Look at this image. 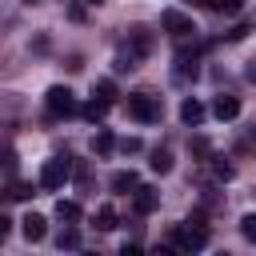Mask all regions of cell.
<instances>
[{"label":"cell","instance_id":"1","mask_svg":"<svg viewBox=\"0 0 256 256\" xmlns=\"http://www.w3.org/2000/svg\"><path fill=\"white\" fill-rule=\"evenodd\" d=\"M208 244V224H204V208L192 212V220L184 228H176V248L180 252H200Z\"/></svg>","mask_w":256,"mask_h":256},{"label":"cell","instance_id":"2","mask_svg":"<svg viewBox=\"0 0 256 256\" xmlns=\"http://www.w3.org/2000/svg\"><path fill=\"white\" fill-rule=\"evenodd\" d=\"M128 112H132L140 124H156V120L164 116V104H160V96H152V92H136V96H128Z\"/></svg>","mask_w":256,"mask_h":256},{"label":"cell","instance_id":"3","mask_svg":"<svg viewBox=\"0 0 256 256\" xmlns=\"http://www.w3.org/2000/svg\"><path fill=\"white\" fill-rule=\"evenodd\" d=\"M72 176V156L64 152V156H52V160H44V168H40V188H64V180Z\"/></svg>","mask_w":256,"mask_h":256},{"label":"cell","instance_id":"4","mask_svg":"<svg viewBox=\"0 0 256 256\" xmlns=\"http://www.w3.org/2000/svg\"><path fill=\"white\" fill-rule=\"evenodd\" d=\"M160 28H164L168 36H176V40H188V36H196V24H192V16H184L180 8H164V12H160Z\"/></svg>","mask_w":256,"mask_h":256},{"label":"cell","instance_id":"5","mask_svg":"<svg viewBox=\"0 0 256 256\" xmlns=\"http://www.w3.org/2000/svg\"><path fill=\"white\" fill-rule=\"evenodd\" d=\"M44 108H48V116H72L80 104H76L72 88H64V84H52V88H48V96H44Z\"/></svg>","mask_w":256,"mask_h":256},{"label":"cell","instance_id":"6","mask_svg":"<svg viewBox=\"0 0 256 256\" xmlns=\"http://www.w3.org/2000/svg\"><path fill=\"white\" fill-rule=\"evenodd\" d=\"M124 52H132L136 60H144V56L152 52V32H148L144 24H132L128 36H124Z\"/></svg>","mask_w":256,"mask_h":256},{"label":"cell","instance_id":"7","mask_svg":"<svg viewBox=\"0 0 256 256\" xmlns=\"http://www.w3.org/2000/svg\"><path fill=\"white\" fill-rule=\"evenodd\" d=\"M196 64H200V52H196V48H180V52H176V80L196 76V72H200Z\"/></svg>","mask_w":256,"mask_h":256},{"label":"cell","instance_id":"8","mask_svg":"<svg viewBox=\"0 0 256 256\" xmlns=\"http://www.w3.org/2000/svg\"><path fill=\"white\" fill-rule=\"evenodd\" d=\"M132 204H136V212H140V216H148V212H156L160 192H156V188H148V184H140V188L132 192Z\"/></svg>","mask_w":256,"mask_h":256},{"label":"cell","instance_id":"9","mask_svg":"<svg viewBox=\"0 0 256 256\" xmlns=\"http://www.w3.org/2000/svg\"><path fill=\"white\" fill-rule=\"evenodd\" d=\"M212 112H216V120H236V116H240V100L228 96V92H220V96L212 100Z\"/></svg>","mask_w":256,"mask_h":256},{"label":"cell","instance_id":"10","mask_svg":"<svg viewBox=\"0 0 256 256\" xmlns=\"http://www.w3.org/2000/svg\"><path fill=\"white\" fill-rule=\"evenodd\" d=\"M20 228H24L28 244H36V240H44V236H48V220H44V216H36V212H28V216L20 220Z\"/></svg>","mask_w":256,"mask_h":256},{"label":"cell","instance_id":"11","mask_svg":"<svg viewBox=\"0 0 256 256\" xmlns=\"http://www.w3.org/2000/svg\"><path fill=\"white\" fill-rule=\"evenodd\" d=\"M180 120H184V124H188V128H196V124H200V120H204V104H200V100H196V96H188V100H184V104H180Z\"/></svg>","mask_w":256,"mask_h":256},{"label":"cell","instance_id":"12","mask_svg":"<svg viewBox=\"0 0 256 256\" xmlns=\"http://www.w3.org/2000/svg\"><path fill=\"white\" fill-rule=\"evenodd\" d=\"M80 204L76 200H56V220H64V224H80Z\"/></svg>","mask_w":256,"mask_h":256},{"label":"cell","instance_id":"13","mask_svg":"<svg viewBox=\"0 0 256 256\" xmlns=\"http://www.w3.org/2000/svg\"><path fill=\"white\" fill-rule=\"evenodd\" d=\"M112 148H116V136H112L108 128H100V132L92 136V152H96V156H108Z\"/></svg>","mask_w":256,"mask_h":256},{"label":"cell","instance_id":"14","mask_svg":"<svg viewBox=\"0 0 256 256\" xmlns=\"http://www.w3.org/2000/svg\"><path fill=\"white\" fill-rule=\"evenodd\" d=\"M116 220H120V216H116V208H112V204H100V208H96V228H100V232H112V228H116Z\"/></svg>","mask_w":256,"mask_h":256},{"label":"cell","instance_id":"15","mask_svg":"<svg viewBox=\"0 0 256 256\" xmlns=\"http://www.w3.org/2000/svg\"><path fill=\"white\" fill-rule=\"evenodd\" d=\"M112 188H116V192H136L140 180H136V172L128 168V172H116V176H112Z\"/></svg>","mask_w":256,"mask_h":256},{"label":"cell","instance_id":"16","mask_svg":"<svg viewBox=\"0 0 256 256\" xmlns=\"http://www.w3.org/2000/svg\"><path fill=\"white\" fill-rule=\"evenodd\" d=\"M104 112H108V104H104V100H88V104L80 108V116H84V120H92V124H100V120H104Z\"/></svg>","mask_w":256,"mask_h":256},{"label":"cell","instance_id":"17","mask_svg":"<svg viewBox=\"0 0 256 256\" xmlns=\"http://www.w3.org/2000/svg\"><path fill=\"white\" fill-rule=\"evenodd\" d=\"M72 180H76V188H80V192H88V188H92V172H88V164H84V160H76V164H72Z\"/></svg>","mask_w":256,"mask_h":256},{"label":"cell","instance_id":"18","mask_svg":"<svg viewBox=\"0 0 256 256\" xmlns=\"http://www.w3.org/2000/svg\"><path fill=\"white\" fill-rule=\"evenodd\" d=\"M4 196H8V200H28V196H36V188H32L28 180H12Z\"/></svg>","mask_w":256,"mask_h":256},{"label":"cell","instance_id":"19","mask_svg":"<svg viewBox=\"0 0 256 256\" xmlns=\"http://www.w3.org/2000/svg\"><path fill=\"white\" fill-rule=\"evenodd\" d=\"M148 164H152V172H172V152L168 148H156Z\"/></svg>","mask_w":256,"mask_h":256},{"label":"cell","instance_id":"20","mask_svg":"<svg viewBox=\"0 0 256 256\" xmlns=\"http://www.w3.org/2000/svg\"><path fill=\"white\" fill-rule=\"evenodd\" d=\"M232 172H236V168H232L224 156H212V176H216V180H232Z\"/></svg>","mask_w":256,"mask_h":256},{"label":"cell","instance_id":"21","mask_svg":"<svg viewBox=\"0 0 256 256\" xmlns=\"http://www.w3.org/2000/svg\"><path fill=\"white\" fill-rule=\"evenodd\" d=\"M240 236L256 244V212H244V216H240Z\"/></svg>","mask_w":256,"mask_h":256},{"label":"cell","instance_id":"22","mask_svg":"<svg viewBox=\"0 0 256 256\" xmlns=\"http://www.w3.org/2000/svg\"><path fill=\"white\" fill-rule=\"evenodd\" d=\"M96 96H100L104 104H112V100H116V84H112V80H96Z\"/></svg>","mask_w":256,"mask_h":256},{"label":"cell","instance_id":"23","mask_svg":"<svg viewBox=\"0 0 256 256\" xmlns=\"http://www.w3.org/2000/svg\"><path fill=\"white\" fill-rule=\"evenodd\" d=\"M56 244H60V252H64V248H68V252H72V248H76V244H80V232H76V228H64V232H60V240H56Z\"/></svg>","mask_w":256,"mask_h":256},{"label":"cell","instance_id":"24","mask_svg":"<svg viewBox=\"0 0 256 256\" xmlns=\"http://www.w3.org/2000/svg\"><path fill=\"white\" fill-rule=\"evenodd\" d=\"M0 164H4L8 172H16V152H12V148H0Z\"/></svg>","mask_w":256,"mask_h":256},{"label":"cell","instance_id":"25","mask_svg":"<svg viewBox=\"0 0 256 256\" xmlns=\"http://www.w3.org/2000/svg\"><path fill=\"white\" fill-rule=\"evenodd\" d=\"M152 256H184V252H180L176 244H156V248H152Z\"/></svg>","mask_w":256,"mask_h":256},{"label":"cell","instance_id":"26","mask_svg":"<svg viewBox=\"0 0 256 256\" xmlns=\"http://www.w3.org/2000/svg\"><path fill=\"white\" fill-rule=\"evenodd\" d=\"M244 0H216V12H240Z\"/></svg>","mask_w":256,"mask_h":256},{"label":"cell","instance_id":"27","mask_svg":"<svg viewBox=\"0 0 256 256\" xmlns=\"http://www.w3.org/2000/svg\"><path fill=\"white\" fill-rule=\"evenodd\" d=\"M116 148H120V152H140V140H136V136H128V140H120Z\"/></svg>","mask_w":256,"mask_h":256},{"label":"cell","instance_id":"28","mask_svg":"<svg viewBox=\"0 0 256 256\" xmlns=\"http://www.w3.org/2000/svg\"><path fill=\"white\" fill-rule=\"evenodd\" d=\"M8 232H12V220H8V216H4V212H0V240H4V236H8Z\"/></svg>","mask_w":256,"mask_h":256},{"label":"cell","instance_id":"29","mask_svg":"<svg viewBox=\"0 0 256 256\" xmlns=\"http://www.w3.org/2000/svg\"><path fill=\"white\" fill-rule=\"evenodd\" d=\"M120 256H144V252H140L136 244H124V248H120Z\"/></svg>","mask_w":256,"mask_h":256},{"label":"cell","instance_id":"30","mask_svg":"<svg viewBox=\"0 0 256 256\" xmlns=\"http://www.w3.org/2000/svg\"><path fill=\"white\" fill-rule=\"evenodd\" d=\"M188 4H196V8H216V0H188Z\"/></svg>","mask_w":256,"mask_h":256},{"label":"cell","instance_id":"31","mask_svg":"<svg viewBox=\"0 0 256 256\" xmlns=\"http://www.w3.org/2000/svg\"><path fill=\"white\" fill-rule=\"evenodd\" d=\"M248 80H256V60H252V64H248Z\"/></svg>","mask_w":256,"mask_h":256},{"label":"cell","instance_id":"32","mask_svg":"<svg viewBox=\"0 0 256 256\" xmlns=\"http://www.w3.org/2000/svg\"><path fill=\"white\" fill-rule=\"evenodd\" d=\"M252 144H256V124H252Z\"/></svg>","mask_w":256,"mask_h":256},{"label":"cell","instance_id":"33","mask_svg":"<svg viewBox=\"0 0 256 256\" xmlns=\"http://www.w3.org/2000/svg\"><path fill=\"white\" fill-rule=\"evenodd\" d=\"M84 256H100V252H84Z\"/></svg>","mask_w":256,"mask_h":256},{"label":"cell","instance_id":"34","mask_svg":"<svg viewBox=\"0 0 256 256\" xmlns=\"http://www.w3.org/2000/svg\"><path fill=\"white\" fill-rule=\"evenodd\" d=\"M88 4H104V0H88Z\"/></svg>","mask_w":256,"mask_h":256}]
</instances>
